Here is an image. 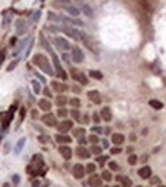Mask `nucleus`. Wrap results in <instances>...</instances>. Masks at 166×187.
Returning a JSON list of instances; mask_svg holds the SVG:
<instances>
[{"label": "nucleus", "instance_id": "1", "mask_svg": "<svg viewBox=\"0 0 166 187\" xmlns=\"http://www.w3.org/2000/svg\"><path fill=\"white\" fill-rule=\"evenodd\" d=\"M34 63H36L37 66H40L42 71H43V72H46L48 75H52V74H54V71H52V68H51V64H49V61L46 60V57H45V55H42V54L34 55Z\"/></svg>", "mask_w": 166, "mask_h": 187}, {"label": "nucleus", "instance_id": "2", "mask_svg": "<svg viewBox=\"0 0 166 187\" xmlns=\"http://www.w3.org/2000/svg\"><path fill=\"white\" fill-rule=\"evenodd\" d=\"M60 31L65 32L66 35L72 37L74 40H85V39H86V35L83 34L82 31H79V29H76V28H71V26H62Z\"/></svg>", "mask_w": 166, "mask_h": 187}, {"label": "nucleus", "instance_id": "3", "mask_svg": "<svg viewBox=\"0 0 166 187\" xmlns=\"http://www.w3.org/2000/svg\"><path fill=\"white\" fill-rule=\"evenodd\" d=\"M54 45L59 48V49H62V51H69L71 49V43L66 40V39H63V37H54Z\"/></svg>", "mask_w": 166, "mask_h": 187}, {"label": "nucleus", "instance_id": "4", "mask_svg": "<svg viewBox=\"0 0 166 187\" xmlns=\"http://www.w3.org/2000/svg\"><path fill=\"white\" fill-rule=\"evenodd\" d=\"M71 57H72V61H74V63H83V60H85L83 51L79 46L72 48V51H71Z\"/></svg>", "mask_w": 166, "mask_h": 187}, {"label": "nucleus", "instance_id": "5", "mask_svg": "<svg viewBox=\"0 0 166 187\" xmlns=\"http://www.w3.org/2000/svg\"><path fill=\"white\" fill-rule=\"evenodd\" d=\"M85 167H83V164H76L74 167H72V175H74V178H83V175H85Z\"/></svg>", "mask_w": 166, "mask_h": 187}, {"label": "nucleus", "instance_id": "6", "mask_svg": "<svg viewBox=\"0 0 166 187\" xmlns=\"http://www.w3.org/2000/svg\"><path fill=\"white\" fill-rule=\"evenodd\" d=\"M42 121L45 123V124H48V126H55V123H57V120H55V117L52 115V114H45L43 117H42Z\"/></svg>", "mask_w": 166, "mask_h": 187}, {"label": "nucleus", "instance_id": "7", "mask_svg": "<svg viewBox=\"0 0 166 187\" xmlns=\"http://www.w3.org/2000/svg\"><path fill=\"white\" fill-rule=\"evenodd\" d=\"M62 6H63V9H65L66 12H69V14L74 15V17L80 14V9H79L77 6H74V5H62Z\"/></svg>", "mask_w": 166, "mask_h": 187}, {"label": "nucleus", "instance_id": "8", "mask_svg": "<svg viewBox=\"0 0 166 187\" xmlns=\"http://www.w3.org/2000/svg\"><path fill=\"white\" fill-rule=\"evenodd\" d=\"M59 152L63 155L65 160H71V156H72V150H71V147H68V146H62V147H59Z\"/></svg>", "mask_w": 166, "mask_h": 187}, {"label": "nucleus", "instance_id": "9", "mask_svg": "<svg viewBox=\"0 0 166 187\" xmlns=\"http://www.w3.org/2000/svg\"><path fill=\"white\" fill-rule=\"evenodd\" d=\"M71 129H72V121L65 120V121L59 123V131H60V132H68V131H71Z\"/></svg>", "mask_w": 166, "mask_h": 187}, {"label": "nucleus", "instance_id": "10", "mask_svg": "<svg viewBox=\"0 0 166 187\" xmlns=\"http://www.w3.org/2000/svg\"><path fill=\"white\" fill-rule=\"evenodd\" d=\"M151 167H148V166H145V167H142L140 170H138V175H140V178H151Z\"/></svg>", "mask_w": 166, "mask_h": 187}, {"label": "nucleus", "instance_id": "11", "mask_svg": "<svg viewBox=\"0 0 166 187\" xmlns=\"http://www.w3.org/2000/svg\"><path fill=\"white\" fill-rule=\"evenodd\" d=\"M88 97L95 103V104H100V101H102V98H100V94L97 92V91H89L88 92Z\"/></svg>", "mask_w": 166, "mask_h": 187}, {"label": "nucleus", "instance_id": "12", "mask_svg": "<svg viewBox=\"0 0 166 187\" xmlns=\"http://www.w3.org/2000/svg\"><path fill=\"white\" fill-rule=\"evenodd\" d=\"M48 19H49L51 22L63 23V15H60V14H55V12H49V14H48Z\"/></svg>", "mask_w": 166, "mask_h": 187}, {"label": "nucleus", "instance_id": "13", "mask_svg": "<svg viewBox=\"0 0 166 187\" xmlns=\"http://www.w3.org/2000/svg\"><path fill=\"white\" fill-rule=\"evenodd\" d=\"M26 22L25 20H19L17 22V34H25L26 32Z\"/></svg>", "mask_w": 166, "mask_h": 187}, {"label": "nucleus", "instance_id": "14", "mask_svg": "<svg viewBox=\"0 0 166 187\" xmlns=\"http://www.w3.org/2000/svg\"><path fill=\"white\" fill-rule=\"evenodd\" d=\"M102 118H103L105 121H111L112 115H111V109H109V107H103V109H102Z\"/></svg>", "mask_w": 166, "mask_h": 187}, {"label": "nucleus", "instance_id": "15", "mask_svg": "<svg viewBox=\"0 0 166 187\" xmlns=\"http://www.w3.org/2000/svg\"><path fill=\"white\" fill-rule=\"evenodd\" d=\"M52 89H54L55 92H63V91L66 89V86L62 85V83H59V81H52Z\"/></svg>", "mask_w": 166, "mask_h": 187}, {"label": "nucleus", "instance_id": "16", "mask_svg": "<svg viewBox=\"0 0 166 187\" xmlns=\"http://www.w3.org/2000/svg\"><path fill=\"white\" fill-rule=\"evenodd\" d=\"M39 106H40L42 110H45V112H46V110H51V103H49L48 100H40V101H39Z\"/></svg>", "mask_w": 166, "mask_h": 187}, {"label": "nucleus", "instance_id": "17", "mask_svg": "<svg viewBox=\"0 0 166 187\" xmlns=\"http://www.w3.org/2000/svg\"><path fill=\"white\" fill-rule=\"evenodd\" d=\"M89 186L91 187H100L102 186V180H100L98 177H91V180H89Z\"/></svg>", "mask_w": 166, "mask_h": 187}, {"label": "nucleus", "instance_id": "18", "mask_svg": "<svg viewBox=\"0 0 166 187\" xmlns=\"http://www.w3.org/2000/svg\"><path fill=\"white\" fill-rule=\"evenodd\" d=\"M117 181H120L123 187H131V186H132L131 180H129V178H126V177H117Z\"/></svg>", "mask_w": 166, "mask_h": 187}, {"label": "nucleus", "instance_id": "19", "mask_svg": "<svg viewBox=\"0 0 166 187\" xmlns=\"http://www.w3.org/2000/svg\"><path fill=\"white\" fill-rule=\"evenodd\" d=\"M123 141H124V137L122 134H114V135H112V143H114V144H122Z\"/></svg>", "mask_w": 166, "mask_h": 187}, {"label": "nucleus", "instance_id": "20", "mask_svg": "<svg viewBox=\"0 0 166 187\" xmlns=\"http://www.w3.org/2000/svg\"><path fill=\"white\" fill-rule=\"evenodd\" d=\"M57 141L62 143V144H66V143H71V137H68V135H57Z\"/></svg>", "mask_w": 166, "mask_h": 187}, {"label": "nucleus", "instance_id": "21", "mask_svg": "<svg viewBox=\"0 0 166 187\" xmlns=\"http://www.w3.org/2000/svg\"><path fill=\"white\" fill-rule=\"evenodd\" d=\"M149 106L154 107V109H162L163 107V103L162 101H157V100H151L149 101Z\"/></svg>", "mask_w": 166, "mask_h": 187}, {"label": "nucleus", "instance_id": "22", "mask_svg": "<svg viewBox=\"0 0 166 187\" xmlns=\"http://www.w3.org/2000/svg\"><path fill=\"white\" fill-rule=\"evenodd\" d=\"M66 97L65 95H59L57 97V106H63V104H66Z\"/></svg>", "mask_w": 166, "mask_h": 187}, {"label": "nucleus", "instance_id": "23", "mask_svg": "<svg viewBox=\"0 0 166 187\" xmlns=\"http://www.w3.org/2000/svg\"><path fill=\"white\" fill-rule=\"evenodd\" d=\"M77 152H79V155L83 156V158H88V156H89V152H88L85 147H79V150H77Z\"/></svg>", "mask_w": 166, "mask_h": 187}, {"label": "nucleus", "instance_id": "24", "mask_svg": "<svg viewBox=\"0 0 166 187\" xmlns=\"http://www.w3.org/2000/svg\"><path fill=\"white\" fill-rule=\"evenodd\" d=\"M23 146H25V138L19 140V143H17V147H15V153H19V152L23 149Z\"/></svg>", "mask_w": 166, "mask_h": 187}, {"label": "nucleus", "instance_id": "25", "mask_svg": "<svg viewBox=\"0 0 166 187\" xmlns=\"http://www.w3.org/2000/svg\"><path fill=\"white\" fill-rule=\"evenodd\" d=\"M89 75H91L92 78H97V80H102V77H103L98 71H91V72H89Z\"/></svg>", "mask_w": 166, "mask_h": 187}, {"label": "nucleus", "instance_id": "26", "mask_svg": "<svg viewBox=\"0 0 166 187\" xmlns=\"http://www.w3.org/2000/svg\"><path fill=\"white\" fill-rule=\"evenodd\" d=\"M85 169H86V172H88V173H94V172H95V164H92V163H91V164H88Z\"/></svg>", "mask_w": 166, "mask_h": 187}, {"label": "nucleus", "instance_id": "27", "mask_svg": "<svg viewBox=\"0 0 166 187\" xmlns=\"http://www.w3.org/2000/svg\"><path fill=\"white\" fill-rule=\"evenodd\" d=\"M83 11H85V14H86L88 17H92V11H91V8H89L88 5H83Z\"/></svg>", "mask_w": 166, "mask_h": 187}, {"label": "nucleus", "instance_id": "28", "mask_svg": "<svg viewBox=\"0 0 166 187\" xmlns=\"http://www.w3.org/2000/svg\"><path fill=\"white\" fill-rule=\"evenodd\" d=\"M102 178H103L105 181H111V180H112V175H111L109 172H103V173H102Z\"/></svg>", "mask_w": 166, "mask_h": 187}, {"label": "nucleus", "instance_id": "29", "mask_svg": "<svg viewBox=\"0 0 166 187\" xmlns=\"http://www.w3.org/2000/svg\"><path fill=\"white\" fill-rule=\"evenodd\" d=\"M69 103H71V106H74V107L80 106V100H79V98H71V100H69Z\"/></svg>", "mask_w": 166, "mask_h": 187}, {"label": "nucleus", "instance_id": "30", "mask_svg": "<svg viewBox=\"0 0 166 187\" xmlns=\"http://www.w3.org/2000/svg\"><path fill=\"white\" fill-rule=\"evenodd\" d=\"M91 150H92V153H95V155H100V152H102V147H98V146H95V144H94Z\"/></svg>", "mask_w": 166, "mask_h": 187}, {"label": "nucleus", "instance_id": "31", "mask_svg": "<svg viewBox=\"0 0 166 187\" xmlns=\"http://www.w3.org/2000/svg\"><path fill=\"white\" fill-rule=\"evenodd\" d=\"M128 163H129V164H135V163H137V156H135V155H131L129 160H128Z\"/></svg>", "mask_w": 166, "mask_h": 187}, {"label": "nucleus", "instance_id": "32", "mask_svg": "<svg viewBox=\"0 0 166 187\" xmlns=\"http://www.w3.org/2000/svg\"><path fill=\"white\" fill-rule=\"evenodd\" d=\"M33 86H34V92H40V86H39V83L37 81H33Z\"/></svg>", "mask_w": 166, "mask_h": 187}, {"label": "nucleus", "instance_id": "33", "mask_svg": "<svg viewBox=\"0 0 166 187\" xmlns=\"http://www.w3.org/2000/svg\"><path fill=\"white\" fill-rule=\"evenodd\" d=\"M109 169H111V170H119V166H117L116 163H109Z\"/></svg>", "mask_w": 166, "mask_h": 187}, {"label": "nucleus", "instance_id": "34", "mask_svg": "<svg viewBox=\"0 0 166 187\" xmlns=\"http://www.w3.org/2000/svg\"><path fill=\"white\" fill-rule=\"evenodd\" d=\"M17 63H19V60H14V61H12V63H11V64H9V68H8V71H11V69H14V68H15V64H17Z\"/></svg>", "mask_w": 166, "mask_h": 187}, {"label": "nucleus", "instance_id": "35", "mask_svg": "<svg viewBox=\"0 0 166 187\" xmlns=\"http://www.w3.org/2000/svg\"><path fill=\"white\" fill-rule=\"evenodd\" d=\"M92 118H94V123H95V124H98V121H100V115L94 114V117H92Z\"/></svg>", "mask_w": 166, "mask_h": 187}, {"label": "nucleus", "instance_id": "36", "mask_svg": "<svg viewBox=\"0 0 166 187\" xmlns=\"http://www.w3.org/2000/svg\"><path fill=\"white\" fill-rule=\"evenodd\" d=\"M122 152V149H119V147H116V149H111V153H114V155H117V153H120Z\"/></svg>", "mask_w": 166, "mask_h": 187}, {"label": "nucleus", "instance_id": "37", "mask_svg": "<svg viewBox=\"0 0 166 187\" xmlns=\"http://www.w3.org/2000/svg\"><path fill=\"white\" fill-rule=\"evenodd\" d=\"M89 141H91V143H94V144H95V143H97V141H98V138H97V137H95V135H91V137H89Z\"/></svg>", "mask_w": 166, "mask_h": 187}, {"label": "nucleus", "instance_id": "38", "mask_svg": "<svg viewBox=\"0 0 166 187\" xmlns=\"http://www.w3.org/2000/svg\"><path fill=\"white\" fill-rule=\"evenodd\" d=\"M66 114H68V112H66V110H65V109H63V107H62V109H60V110H59V115H60V117H65V115H66Z\"/></svg>", "mask_w": 166, "mask_h": 187}, {"label": "nucleus", "instance_id": "39", "mask_svg": "<svg viewBox=\"0 0 166 187\" xmlns=\"http://www.w3.org/2000/svg\"><path fill=\"white\" fill-rule=\"evenodd\" d=\"M71 114H72V117H74L76 120H79V117H80V115H79V112H77V110H71Z\"/></svg>", "mask_w": 166, "mask_h": 187}, {"label": "nucleus", "instance_id": "40", "mask_svg": "<svg viewBox=\"0 0 166 187\" xmlns=\"http://www.w3.org/2000/svg\"><path fill=\"white\" fill-rule=\"evenodd\" d=\"M60 5H71V0H59Z\"/></svg>", "mask_w": 166, "mask_h": 187}, {"label": "nucleus", "instance_id": "41", "mask_svg": "<svg viewBox=\"0 0 166 187\" xmlns=\"http://www.w3.org/2000/svg\"><path fill=\"white\" fill-rule=\"evenodd\" d=\"M85 135V131H83V129H77V131H76V135H77V137H80V135Z\"/></svg>", "mask_w": 166, "mask_h": 187}, {"label": "nucleus", "instance_id": "42", "mask_svg": "<svg viewBox=\"0 0 166 187\" xmlns=\"http://www.w3.org/2000/svg\"><path fill=\"white\" fill-rule=\"evenodd\" d=\"M39 17H40V11H36V14L33 15V20H37Z\"/></svg>", "mask_w": 166, "mask_h": 187}, {"label": "nucleus", "instance_id": "43", "mask_svg": "<svg viewBox=\"0 0 166 187\" xmlns=\"http://www.w3.org/2000/svg\"><path fill=\"white\" fill-rule=\"evenodd\" d=\"M3 60H5V52L2 51V52H0V66H2V63H3Z\"/></svg>", "mask_w": 166, "mask_h": 187}, {"label": "nucleus", "instance_id": "44", "mask_svg": "<svg viewBox=\"0 0 166 187\" xmlns=\"http://www.w3.org/2000/svg\"><path fill=\"white\" fill-rule=\"evenodd\" d=\"M105 160H106L105 156H98V163H100V164H103V163H105Z\"/></svg>", "mask_w": 166, "mask_h": 187}, {"label": "nucleus", "instance_id": "45", "mask_svg": "<svg viewBox=\"0 0 166 187\" xmlns=\"http://www.w3.org/2000/svg\"><path fill=\"white\" fill-rule=\"evenodd\" d=\"M19 180H20V178H19V177H17V175H14V177H12V181H14V183H15V184H17V183H19Z\"/></svg>", "mask_w": 166, "mask_h": 187}, {"label": "nucleus", "instance_id": "46", "mask_svg": "<svg viewBox=\"0 0 166 187\" xmlns=\"http://www.w3.org/2000/svg\"><path fill=\"white\" fill-rule=\"evenodd\" d=\"M79 143H80V144H85V143H86V140H85V138H82V137H80V138H79Z\"/></svg>", "mask_w": 166, "mask_h": 187}, {"label": "nucleus", "instance_id": "47", "mask_svg": "<svg viewBox=\"0 0 166 187\" xmlns=\"http://www.w3.org/2000/svg\"><path fill=\"white\" fill-rule=\"evenodd\" d=\"M43 92H45V95H48V97H49V95H51V92H49V91H48V89H45V91H43Z\"/></svg>", "mask_w": 166, "mask_h": 187}, {"label": "nucleus", "instance_id": "48", "mask_svg": "<svg viewBox=\"0 0 166 187\" xmlns=\"http://www.w3.org/2000/svg\"><path fill=\"white\" fill-rule=\"evenodd\" d=\"M159 187H166V186H159Z\"/></svg>", "mask_w": 166, "mask_h": 187}, {"label": "nucleus", "instance_id": "49", "mask_svg": "<svg viewBox=\"0 0 166 187\" xmlns=\"http://www.w3.org/2000/svg\"><path fill=\"white\" fill-rule=\"evenodd\" d=\"M103 187H108V186H103Z\"/></svg>", "mask_w": 166, "mask_h": 187}, {"label": "nucleus", "instance_id": "50", "mask_svg": "<svg viewBox=\"0 0 166 187\" xmlns=\"http://www.w3.org/2000/svg\"><path fill=\"white\" fill-rule=\"evenodd\" d=\"M137 187H140V186H137Z\"/></svg>", "mask_w": 166, "mask_h": 187}, {"label": "nucleus", "instance_id": "51", "mask_svg": "<svg viewBox=\"0 0 166 187\" xmlns=\"http://www.w3.org/2000/svg\"><path fill=\"white\" fill-rule=\"evenodd\" d=\"M117 187H119V186H117Z\"/></svg>", "mask_w": 166, "mask_h": 187}]
</instances>
